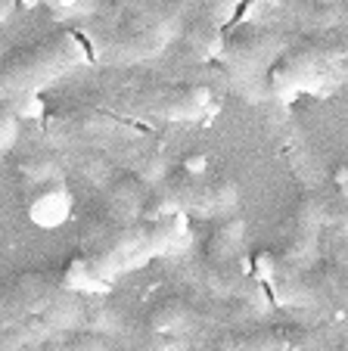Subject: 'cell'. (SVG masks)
Masks as SVG:
<instances>
[{
  "instance_id": "9c48e42d",
  "label": "cell",
  "mask_w": 348,
  "mask_h": 351,
  "mask_svg": "<svg viewBox=\"0 0 348 351\" xmlns=\"http://www.w3.org/2000/svg\"><path fill=\"white\" fill-rule=\"evenodd\" d=\"M336 186L342 190V196H348V165H342L339 171H336Z\"/></svg>"
},
{
  "instance_id": "8992f818",
  "label": "cell",
  "mask_w": 348,
  "mask_h": 351,
  "mask_svg": "<svg viewBox=\"0 0 348 351\" xmlns=\"http://www.w3.org/2000/svg\"><path fill=\"white\" fill-rule=\"evenodd\" d=\"M62 351H103V339H100L93 330H78L66 339Z\"/></svg>"
},
{
  "instance_id": "3957f363",
  "label": "cell",
  "mask_w": 348,
  "mask_h": 351,
  "mask_svg": "<svg viewBox=\"0 0 348 351\" xmlns=\"http://www.w3.org/2000/svg\"><path fill=\"white\" fill-rule=\"evenodd\" d=\"M62 289H78V292H103L109 286V274L91 258V255H75L69 265L60 271Z\"/></svg>"
},
{
  "instance_id": "52a82bcc",
  "label": "cell",
  "mask_w": 348,
  "mask_h": 351,
  "mask_svg": "<svg viewBox=\"0 0 348 351\" xmlns=\"http://www.w3.org/2000/svg\"><path fill=\"white\" fill-rule=\"evenodd\" d=\"M246 351H289L286 339L277 336V332H258V336L249 339Z\"/></svg>"
},
{
  "instance_id": "8fae6325",
  "label": "cell",
  "mask_w": 348,
  "mask_h": 351,
  "mask_svg": "<svg viewBox=\"0 0 348 351\" xmlns=\"http://www.w3.org/2000/svg\"><path fill=\"white\" fill-rule=\"evenodd\" d=\"M0 317H3V314H0Z\"/></svg>"
},
{
  "instance_id": "7a4b0ae2",
  "label": "cell",
  "mask_w": 348,
  "mask_h": 351,
  "mask_svg": "<svg viewBox=\"0 0 348 351\" xmlns=\"http://www.w3.org/2000/svg\"><path fill=\"white\" fill-rule=\"evenodd\" d=\"M69 212H72V193H69L66 180L60 174L32 184V193H28V218L34 224L56 227L69 218Z\"/></svg>"
},
{
  "instance_id": "6da1fadb",
  "label": "cell",
  "mask_w": 348,
  "mask_h": 351,
  "mask_svg": "<svg viewBox=\"0 0 348 351\" xmlns=\"http://www.w3.org/2000/svg\"><path fill=\"white\" fill-rule=\"evenodd\" d=\"M181 237H184V215L165 212L156 215V218L140 221V224H125L119 230L106 233L100 239V245H93L87 255L106 274H119L128 271V267L143 265L146 258H152L159 252H168Z\"/></svg>"
},
{
  "instance_id": "ba28073f",
  "label": "cell",
  "mask_w": 348,
  "mask_h": 351,
  "mask_svg": "<svg viewBox=\"0 0 348 351\" xmlns=\"http://www.w3.org/2000/svg\"><path fill=\"white\" fill-rule=\"evenodd\" d=\"M13 140H16V119L7 112H0V156L7 153Z\"/></svg>"
},
{
  "instance_id": "30bf717a",
  "label": "cell",
  "mask_w": 348,
  "mask_h": 351,
  "mask_svg": "<svg viewBox=\"0 0 348 351\" xmlns=\"http://www.w3.org/2000/svg\"><path fill=\"white\" fill-rule=\"evenodd\" d=\"M60 3H62V7H72V3H75V0H60Z\"/></svg>"
},
{
  "instance_id": "277c9868",
  "label": "cell",
  "mask_w": 348,
  "mask_h": 351,
  "mask_svg": "<svg viewBox=\"0 0 348 351\" xmlns=\"http://www.w3.org/2000/svg\"><path fill=\"white\" fill-rule=\"evenodd\" d=\"M146 324H150V330H156V332L181 330V326L187 324L184 302H181V298H162V302H156V305L150 308V314H146Z\"/></svg>"
},
{
  "instance_id": "5b68a950",
  "label": "cell",
  "mask_w": 348,
  "mask_h": 351,
  "mask_svg": "<svg viewBox=\"0 0 348 351\" xmlns=\"http://www.w3.org/2000/svg\"><path fill=\"white\" fill-rule=\"evenodd\" d=\"M32 336L34 332H32V326H28L25 317L10 320L7 326H0V351H22Z\"/></svg>"
}]
</instances>
